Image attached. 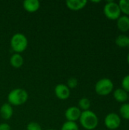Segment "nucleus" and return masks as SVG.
I'll list each match as a JSON object with an SVG mask.
<instances>
[{
    "label": "nucleus",
    "instance_id": "nucleus-1",
    "mask_svg": "<svg viewBox=\"0 0 129 130\" xmlns=\"http://www.w3.org/2000/svg\"><path fill=\"white\" fill-rule=\"evenodd\" d=\"M79 120L82 127L87 130H93L96 129L99 123L98 117L94 112L90 110L82 111Z\"/></svg>",
    "mask_w": 129,
    "mask_h": 130
},
{
    "label": "nucleus",
    "instance_id": "nucleus-2",
    "mask_svg": "<svg viewBox=\"0 0 129 130\" xmlns=\"http://www.w3.org/2000/svg\"><path fill=\"white\" fill-rule=\"evenodd\" d=\"M28 99V94L23 88H14L8 94V101L11 106H21Z\"/></svg>",
    "mask_w": 129,
    "mask_h": 130
},
{
    "label": "nucleus",
    "instance_id": "nucleus-3",
    "mask_svg": "<svg viewBox=\"0 0 129 130\" xmlns=\"http://www.w3.org/2000/svg\"><path fill=\"white\" fill-rule=\"evenodd\" d=\"M10 46L15 53H21L27 49L28 46V40L24 34L16 33L10 40Z\"/></svg>",
    "mask_w": 129,
    "mask_h": 130
},
{
    "label": "nucleus",
    "instance_id": "nucleus-4",
    "mask_svg": "<svg viewBox=\"0 0 129 130\" xmlns=\"http://www.w3.org/2000/svg\"><path fill=\"white\" fill-rule=\"evenodd\" d=\"M95 91L97 94L101 96H106L109 94L114 88L113 82L108 78H103L100 79L95 85Z\"/></svg>",
    "mask_w": 129,
    "mask_h": 130
},
{
    "label": "nucleus",
    "instance_id": "nucleus-5",
    "mask_svg": "<svg viewBox=\"0 0 129 130\" xmlns=\"http://www.w3.org/2000/svg\"><path fill=\"white\" fill-rule=\"evenodd\" d=\"M105 16L110 20H117L121 16V10L118 3L113 1L106 2L103 8Z\"/></svg>",
    "mask_w": 129,
    "mask_h": 130
},
{
    "label": "nucleus",
    "instance_id": "nucleus-6",
    "mask_svg": "<svg viewBox=\"0 0 129 130\" xmlns=\"http://www.w3.org/2000/svg\"><path fill=\"white\" fill-rule=\"evenodd\" d=\"M104 124L109 129H116L121 125V118L116 113H108L104 119Z\"/></svg>",
    "mask_w": 129,
    "mask_h": 130
},
{
    "label": "nucleus",
    "instance_id": "nucleus-7",
    "mask_svg": "<svg viewBox=\"0 0 129 130\" xmlns=\"http://www.w3.org/2000/svg\"><path fill=\"white\" fill-rule=\"evenodd\" d=\"M81 110L75 106H72L68 107L65 112V117L67 120V121H71V122H76L80 119L81 114Z\"/></svg>",
    "mask_w": 129,
    "mask_h": 130
},
{
    "label": "nucleus",
    "instance_id": "nucleus-8",
    "mask_svg": "<svg viewBox=\"0 0 129 130\" xmlns=\"http://www.w3.org/2000/svg\"><path fill=\"white\" fill-rule=\"evenodd\" d=\"M55 94L60 100H66L69 98L71 91L68 86L65 84H58L55 87Z\"/></svg>",
    "mask_w": 129,
    "mask_h": 130
},
{
    "label": "nucleus",
    "instance_id": "nucleus-9",
    "mask_svg": "<svg viewBox=\"0 0 129 130\" xmlns=\"http://www.w3.org/2000/svg\"><path fill=\"white\" fill-rule=\"evenodd\" d=\"M87 3V0H67L65 2L67 8L72 11H78L84 8Z\"/></svg>",
    "mask_w": 129,
    "mask_h": 130
},
{
    "label": "nucleus",
    "instance_id": "nucleus-10",
    "mask_svg": "<svg viewBox=\"0 0 129 130\" xmlns=\"http://www.w3.org/2000/svg\"><path fill=\"white\" fill-rule=\"evenodd\" d=\"M40 7V2L38 0H25L23 2V8L30 13L36 12Z\"/></svg>",
    "mask_w": 129,
    "mask_h": 130
},
{
    "label": "nucleus",
    "instance_id": "nucleus-11",
    "mask_svg": "<svg viewBox=\"0 0 129 130\" xmlns=\"http://www.w3.org/2000/svg\"><path fill=\"white\" fill-rule=\"evenodd\" d=\"M13 107L8 103L3 104L0 107V116L2 119L8 120L13 116Z\"/></svg>",
    "mask_w": 129,
    "mask_h": 130
},
{
    "label": "nucleus",
    "instance_id": "nucleus-12",
    "mask_svg": "<svg viewBox=\"0 0 129 130\" xmlns=\"http://www.w3.org/2000/svg\"><path fill=\"white\" fill-rule=\"evenodd\" d=\"M117 27L122 32H126L129 30V16L122 15L117 20Z\"/></svg>",
    "mask_w": 129,
    "mask_h": 130
},
{
    "label": "nucleus",
    "instance_id": "nucleus-13",
    "mask_svg": "<svg viewBox=\"0 0 129 130\" xmlns=\"http://www.w3.org/2000/svg\"><path fill=\"white\" fill-rule=\"evenodd\" d=\"M113 98L119 103H125L128 100V94L122 88H117L113 91Z\"/></svg>",
    "mask_w": 129,
    "mask_h": 130
},
{
    "label": "nucleus",
    "instance_id": "nucleus-14",
    "mask_svg": "<svg viewBox=\"0 0 129 130\" xmlns=\"http://www.w3.org/2000/svg\"><path fill=\"white\" fill-rule=\"evenodd\" d=\"M10 64L15 69L21 68L24 64V58L20 53H14L10 58Z\"/></svg>",
    "mask_w": 129,
    "mask_h": 130
},
{
    "label": "nucleus",
    "instance_id": "nucleus-15",
    "mask_svg": "<svg viewBox=\"0 0 129 130\" xmlns=\"http://www.w3.org/2000/svg\"><path fill=\"white\" fill-rule=\"evenodd\" d=\"M128 37L125 34L119 35L116 39V44L120 47L128 46Z\"/></svg>",
    "mask_w": 129,
    "mask_h": 130
},
{
    "label": "nucleus",
    "instance_id": "nucleus-16",
    "mask_svg": "<svg viewBox=\"0 0 129 130\" xmlns=\"http://www.w3.org/2000/svg\"><path fill=\"white\" fill-rule=\"evenodd\" d=\"M90 105H91V103L88 98H82L78 101V107L82 111H86V110H88L90 109Z\"/></svg>",
    "mask_w": 129,
    "mask_h": 130
},
{
    "label": "nucleus",
    "instance_id": "nucleus-17",
    "mask_svg": "<svg viewBox=\"0 0 129 130\" xmlns=\"http://www.w3.org/2000/svg\"><path fill=\"white\" fill-rule=\"evenodd\" d=\"M119 113L123 119L129 120V103H125L121 105L119 108Z\"/></svg>",
    "mask_w": 129,
    "mask_h": 130
},
{
    "label": "nucleus",
    "instance_id": "nucleus-18",
    "mask_svg": "<svg viewBox=\"0 0 129 130\" xmlns=\"http://www.w3.org/2000/svg\"><path fill=\"white\" fill-rule=\"evenodd\" d=\"M121 10V12H123L125 15H129V0H120L118 3Z\"/></svg>",
    "mask_w": 129,
    "mask_h": 130
},
{
    "label": "nucleus",
    "instance_id": "nucleus-19",
    "mask_svg": "<svg viewBox=\"0 0 129 130\" xmlns=\"http://www.w3.org/2000/svg\"><path fill=\"white\" fill-rule=\"evenodd\" d=\"M61 130H79V127L76 122L66 121L63 123Z\"/></svg>",
    "mask_w": 129,
    "mask_h": 130
},
{
    "label": "nucleus",
    "instance_id": "nucleus-20",
    "mask_svg": "<svg viewBox=\"0 0 129 130\" xmlns=\"http://www.w3.org/2000/svg\"><path fill=\"white\" fill-rule=\"evenodd\" d=\"M27 130H42L41 126L36 122H30L27 125Z\"/></svg>",
    "mask_w": 129,
    "mask_h": 130
},
{
    "label": "nucleus",
    "instance_id": "nucleus-21",
    "mask_svg": "<svg viewBox=\"0 0 129 130\" xmlns=\"http://www.w3.org/2000/svg\"><path fill=\"white\" fill-rule=\"evenodd\" d=\"M122 89L126 92H129V75H125L122 80Z\"/></svg>",
    "mask_w": 129,
    "mask_h": 130
},
{
    "label": "nucleus",
    "instance_id": "nucleus-22",
    "mask_svg": "<svg viewBox=\"0 0 129 130\" xmlns=\"http://www.w3.org/2000/svg\"><path fill=\"white\" fill-rule=\"evenodd\" d=\"M78 79L76 78H70L68 81H67V86L68 88H75L78 86Z\"/></svg>",
    "mask_w": 129,
    "mask_h": 130
},
{
    "label": "nucleus",
    "instance_id": "nucleus-23",
    "mask_svg": "<svg viewBox=\"0 0 129 130\" xmlns=\"http://www.w3.org/2000/svg\"><path fill=\"white\" fill-rule=\"evenodd\" d=\"M0 130H11V126L6 123H2L0 124Z\"/></svg>",
    "mask_w": 129,
    "mask_h": 130
},
{
    "label": "nucleus",
    "instance_id": "nucleus-24",
    "mask_svg": "<svg viewBox=\"0 0 129 130\" xmlns=\"http://www.w3.org/2000/svg\"><path fill=\"white\" fill-rule=\"evenodd\" d=\"M127 61H128V63L129 64V53L128 54V56H127Z\"/></svg>",
    "mask_w": 129,
    "mask_h": 130
},
{
    "label": "nucleus",
    "instance_id": "nucleus-25",
    "mask_svg": "<svg viewBox=\"0 0 129 130\" xmlns=\"http://www.w3.org/2000/svg\"><path fill=\"white\" fill-rule=\"evenodd\" d=\"M92 2H100V1H92Z\"/></svg>",
    "mask_w": 129,
    "mask_h": 130
},
{
    "label": "nucleus",
    "instance_id": "nucleus-26",
    "mask_svg": "<svg viewBox=\"0 0 129 130\" xmlns=\"http://www.w3.org/2000/svg\"><path fill=\"white\" fill-rule=\"evenodd\" d=\"M46 130H56V129H46Z\"/></svg>",
    "mask_w": 129,
    "mask_h": 130
},
{
    "label": "nucleus",
    "instance_id": "nucleus-27",
    "mask_svg": "<svg viewBox=\"0 0 129 130\" xmlns=\"http://www.w3.org/2000/svg\"><path fill=\"white\" fill-rule=\"evenodd\" d=\"M128 38H129V37H128ZM128 46H129V40H128Z\"/></svg>",
    "mask_w": 129,
    "mask_h": 130
},
{
    "label": "nucleus",
    "instance_id": "nucleus-28",
    "mask_svg": "<svg viewBox=\"0 0 129 130\" xmlns=\"http://www.w3.org/2000/svg\"><path fill=\"white\" fill-rule=\"evenodd\" d=\"M128 100H129V94H128Z\"/></svg>",
    "mask_w": 129,
    "mask_h": 130
}]
</instances>
